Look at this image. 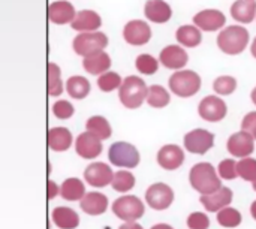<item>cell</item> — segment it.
I'll list each match as a JSON object with an SVG mask.
<instances>
[{
  "mask_svg": "<svg viewBox=\"0 0 256 229\" xmlns=\"http://www.w3.org/2000/svg\"><path fill=\"white\" fill-rule=\"evenodd\" d=\"M190 186L201 195H212L222 188V180L214 166L208 162H201L192 166L189 172Z\"/></svg>",
  "mask_w": 256,
  "mask_h": 229,
  "instance_id": "1",
  "label": "cell"
},
{
  "mask_svg": "<svg viewBox=\"0 0 256 229\" xmlns=\"http://www.w3.org/2000/svg\"><path fill=\"white\" fill-rule=\"evenodd\" d=\"M250 33L243 26H230L218 34V46L228 56L242 54L249 45Z\"/></svg>",
  "mask_w": 256,
  "mask_h": 229,
  "instance_id": "2",
  "label": "cell"
},
{
  "mask_svg": "<svg viewBox=\"0 0 256 229\" xmlns=\"http://www.w3.org/2000/svg\"><path fill=\"white\" fill-rule=\"evenodd\" d=\"M147 84L142 78L136 75H129L122 81V86L118 87V98L122 105H124L129 110L140 108L146 98H147Z\"/></svg>",
  "mask_w": 256,
  "mask_h": 229,
  "instance_id": "3",
  "label": "cell"
},
{
  "mask_svg": "<svg viewBox=\"0 0 256 229\" xmlns=\"http://www.w3.org/2000/svg\"><path fill=\"white\" fill-rule=\"evenodd\" d=\"M170 88L178 98H192L201 90V76L195 70L182 69L170 76Z\"/></svg>",
  "mask_w": 256,
  "mask_h": 229,
  "instance_id": "4",
  "label": "cell"
},
{
  "mask_svg": "<svg viewBox=\"0 0 256 229\" xmlns=\"http://www.w3.org/2000/svg\"><path fill=\"white\" fill-rule=\"evenodd\" d=\"M108 159L112 165H116L118 168L132 170V168H136L140 165L141 156H140V152L136 150L135 146L124 142V141H118L110 147Z\"/></svg>",
  "mask_w": 256,
  "mask_h": 229,
  "instance_id": "5",
  "label": "cell"
},
{
  "mask_svg": "<svg viewBox=\"0 0 256 229\" xmlns=\"http://www.w3.org/2000/svg\"><path fill=\"white\" fill-rule=\"evenodd\" d=\"M108 46V36L102 32L78 33L72 40V48L78 56H90L98 51H104Z\"/></svg>",
  "mask_w": 256,
  "mask_h": 229,
  "instance_id": "6",
  "label": "cell"
},
{
  "mask_svg": "<svg viewBox=\"0 0 256 229\" xmlns=\"http://www.w3.org/2000/svg\"><path fill=\"white\" fill-rule=\"evenodd\" d=\"M112 213L124 222H136L146 213L144 202L134 195H124L114 201Z\"/></svg>",
  "mask_w": 256,
  "mask_h": 229,
  "instance_id": "7",
  "label": "cell"
},
{
  "mask_svg": "<svg viewBox=\"0 0 256 229\" xmlns=\"http://www.w3.org/2000/svg\"><path fill=\"white\" fill-rule=\"evenodd\" d=\"M198 112H200V117L206 122H210V123H218L220 120H224L228 114V106H226V102L216 96V94H212V96H206L201 102H200V106H198Z\"/></svg>",
  "mask_w": 256,
  "mask_h": 229,
  "instance_id": "8",
  "label": "cell"
},
{
  "mask_svg": "<svg viewBox=\"0 0 256 229\" xmlns=\"http://www.w3.org/2000/svg\"><path fill=\"white\" fill-rule=\"evenodd\" d=\"M184 148L194 154H206L214 146V134L207 129H194L184 135Z\"/></svg>",
  "mask_w": 256,
  "mask_h": 229,
  "instance_id": "9",
  "label": "cell"
},
{
  "mask_svg": "<svg viewBox=\"0 0 256 229\" xmlns=\"http://www.w3.org/2000/svg\"><path fill=\"white\" fill-rule=\"evenodd\" d=\"M146 201L153 210H166L174 202V190L165 183H154L147 189Z\"/></svg>",
  "mask_w": 256,
  "mask_h": 229,
  "instance_id": "10",
  "label": "cell"
},
{
  "mask_svg": "<svg viewBox=\"0 0 256 229\" xmlns=\"http://www.w3.org/2000/svg\"><path fill=\"white\" fill-rule=\"evenodd\" d=\"M123 38L129 45L141 46L152 39V28L142 20H130L123 27Z\"/></svg>",
  "mask_w": 256,
  "mask_h": 229,
  "instance_id": "11",
  "label": "cell"
},
{
  "mask_svg": "<svg viewBox=\"0 0 256 229\" xmlns=\"http://www.w3.org/2000/svg\"><path fill=\"white\" fill-rule=\"evenodd\" d=\"M226 148L228 153H231L234 158H240V159L250 158V154L255 152V140L249 134L240 130L228 138Z\"/></svg>",
  "mask_w": 256,
  "mask_h": 229,
  "instance_id": "12",
  "label": "cell"
},
{
  "mask_svg": "<svg viewBox=\"0 0 256 229\" xmlns=\"http://www.w3.org/2000/svg\"><path fill=\"white\" fill-rule=\"evenodd\" d=\"M114 172L110 165L104 162H93L84 171V180L93 188H105L112 182Z\"/></svg>",
  "mask_w": 256,
  "mask_h": 229,
  "instance_id": "13",
  "label": "cell"
},
{
  "mask_svg": "<svg viewBox=\"0 0 256 229\" xmlns=\"http://www.w3.org/2000/svg\"><path fill=\"white\" fill-rule=\"evenodd\" d=\"M226 22V16L219 9H204L195 14L194 16V26H196L200 30L204 32H216L222 28Z\"/></svg>",
  "mask_w": 256,
  "mask_h": 229,
  "instance_id": "14",
  "label": "cell"
},
{
  "mask_svg": "<svg viewBox=\"0 0 256 229\" xmlns=\"http://www.w3.org/2000/svg\"><path fill=\"white\" fill-rule=\"evenodd\" d=\"M158 164L166 170L174 171L178 170L184 164V152L177 144H166L158 152Z\"/></svg>",
  "mask_w": 256,
  "mask_h": 229,
  "instance_id": "15",
  "label": "cell"
},
{
  "mask_svg": "<svg viewBox=\"0 0 256 229\" xmlns=\"http://www.w3.org/2000/svg\"><path fill=\"white\" fill-rule=\"evenodd\" d=\"M159 62L166 68V69H183L188 62L189 56L186 50L180 45H166L160 54H159Z\"/></svg>",
  "mask_w": 256,
  "mask_h": 229,
  "instance_id": "16",
  "label": "cell"
},
{
  "mask_svg": "<svg viewBox=\"0 0 256 229\" xmlns=\"http://www.w3.org/2000/svg\"><path fill=\"white\" fill-rule=\"evenodd\" d=\"M75 15V6L69 0H56L48 6V18L54 24H70Z\"/></svg>",
  "mask_w": 256,
  "mask_h": 229,
  "instance_id": "17",
  "label": "cell"
},
{
  "mask_svg": "<svg viewBox=\"0 0 256 229\" xmlns=\"http://www.w3.org/2000/svg\"><path fill=\"white\" fill-rule=\"evenodd\" d=\"M75 152L82 159H96L102 153V141L88 132H82L75 141Z\"/></svg>",
  "mask_w": 256,
  "mask_h": 229,
  "instance_id": "18",
  "label": "cell"
},
{
  "mask_svg": "<svg viewBox=\"0 0 256 229\" xmlns=\"http://www.w3.org/2000/svg\"><path fill=\"white\" fill-rule=\"evenodd\" d=\"M102 26V18L96 10L92 9H82L76 12L74 21L70 22V27L80 33H87V32H98L99 27Z\"/></svg>",
  "mask_w": 256,
  "mask_h": 229,
  "instance_id": "19",
  "label": "cell"
},
{
  "mask_svg": "<svg viewBox=\"0 0 256 229\" xmlns=\"http://www.w3.org/2000/svg\"><path fill=\"white\" fill-rule=\"evenodd\" d=\"M232 190L230 188H220L218 192L212 194V195H201V204L204 206V208L210 213H218L225 207H230V204L232 202Z\"/></svg>",
  "mask_w": 256,
  "mask_h": 229,
  "instance_id": "20",
  "label": "cell"
},
{
  "mask_svg": "<svg viewBox=\"0 0 256 229\" xmlns=\"http://www.w3.org/2000/svg\"><path fill=\"white\" fill-rule=\"evenodd\" d=\"M144 14L148 21L164 24L171 20L172 9L165 0H147L144 6Z\"/></svg>",
  "mask_w": 256,
  "mask_h": 229,
  "instance_id": "21",
  "label": "cell"
},
{
  "mask_svg": "<svg viewBox=\"0 0 256 229\" xmlns=\"http://www.w3.org/2000/svg\"><path fill=\"white\" fill-rule=\"evenodd\" d=\"M80 207L90 216H100L108 208V198L100 192H88L80 201Z\"/></svg>",
  "mask_w": 256,
  "mask_h": 229,
  "instance_id": "22",
  "label": "cell"
},
{
  "mask_svg": "<svg viewBox=\"0 0 256 229\" xmlns=\"http://www.w3.org/2000/svg\"><path fill=\"white\" fill-rule=\"evenodd\" d=\"M111 63H112L111 57L105 51H98L82 58V68L90 75H102L108 72V69L111 68Z\"/></svg>",
  "mask_w": 256,
  "mask_h": 229,
  "instance_id": "23",
  "label": "cell"
},
{
  "mask_svg": "<svg viewBox=\"0 0 256 229\" xmlns=\"http://www.w3.org/2000/svg\"><path fill=\"white\" fill-rule=\"evenodd\" d=\"M72 134L66 128H52L48 132V147L52 152H66L72 146Z\"/></svg>",
  "mask_w": 256,
  "mask_h": 229,
  "instance_id": "24",
  "label": "cell"
},
{
  "mask_svg": "<svg viewBox=\"0 0 256 229\" xmlns=\"http://www.w3.org/2000/svg\"><path fill=\"white\" fill-rule=\"evenodd\" d=\"M54 225L60 229H75L80 225V216L69 207H57L51 213Z\"/></svg>",
  "mask_w": 256,
  "mask_h": 229,
  "instance_id": "25",
  "label": "cell"
},
{
  "mask_svg": "<svg viewBox=\"0 0 256 229\" xmlns=\"http://www.w3.org/2000/svg\"><path fill=\"white\" fill-rule=\"evenodd\" d=\"M231 15L236 21L249 24L256 16V2L255 0H237L231 6Z\"/></svg>",
  "mask_w": 256,
  "mask_h": 229,
  "instance_id": "26",
  "label": "cell"
},
{
  "mask_svg": "<svg viewBox=\"0 0 256 229\" xmlns=\"http://www.w3.org/2000/svg\"><path fill=\"white\" fill-rule=\"evenodd\" d=\"M176 38L180 45L188 46V48H195L202 42L201 30L196 26H190V24L180 26L176 32Z\"/></svg>",
  "mask_w": 256,
  "mask_h": 229,
  "instance_id": "27",
  "label": "cell"
},
{
  "mask_svg": "<svg viewBox=\"0 0 256 229\" xmlns=\"http://www.w3.org/2000/svg\"><path fill=\"white\" fill-rule=\"evenodd\" d=\"M58 194L63 200L66 201H81L82 196L86 195V188H84V183L80 180V178H66L60 189H58Z\"/></svg>",
  "mask_w": 256,
  "mask_h": 229,
  "instance_id": "28",
  "label": "cell"
},
{
  "mask_svg": "<svg viewBox=\"0 0 256 229\" xmlns=\"http://www.w3.org/2000/svg\"><path fill=\"white\" fill-rule=\"evenodd\" d=\"M86 129H87L88 134H92L93 136H96L100 141L108 140L112 135V129H111L110 122L105 117H102V116L90 117L87 120V123H86Z\"/></svg>",
  "mask_w": 256,
  "mask_h": 229,
  "instance_id": "29",
  "label": "cell"
},
{
  "mask_svg": "<svg viewBox=\"0 0 256 229\" xmlns=\"http://www.w3.org/2000/svg\"><path fill=\"white\" fill-rule=\"evenodd\" d=\"M66 92L72 99L81 100L90 93V82L87 78L81 75H74L66 81Z\"/></svg>",
  "mask_w": 256,
  "mask_h": 229,
  "instance_id": "30",
  "label": "cell"
},
{
  "mask_svg": "<svg viewBox=\"0 0 256 229\" xmlns=\"http://www.w3.org/2000/svg\"><path fill=\"white\" fill-rule=\"evenodd\" d=\"M146 100L153 108H165L171 102V96H170V93H168V90L165 87L154 84V86L148 87Z\"/></svg>",
  "mask_w": 256,
  "mask_h": 229,
  "instance_id": "31",
  "label": "cell"
},
{
  "mask_svg": "<svg viewBox=\"0 0 256 229\" xmlns=\"http://www.w3.org/2000/svg\"><path fill=\"white\" fill-rule=\"evenodd\" d=\"M135 183H136L135 176H134L132 172L126 171V170L116 172L114 177H112V182H111L112 189H114L116 192H120V194H126V192H129L130 189H134Z\"/></svg>",
  "mask_w": 256,
  "mask_h": 229,
  "instance_id": "32",
  "label": "cell"
},
{
  "mask_svg": "<svg viewBox=\"0 0 256 229\" xmlns=\"http://www.w3.org/2000/svg\"><path fill=\"white\" fill-rule=\"evenodd\" d=\"M242 220H243L242 213L237 208L225 207L220 212H218V222L224 228H237L240 226Z\"/></svg>",
  "mask_w": 256,
  "mask_h": 229,
  "instance_id": "33",
  "label": "cell"
},
{
  "mask_svg": "<svg viewBox=\"0 0 256 229\" xmlns=\"http://www.w3.org/2000/svg\"><path fill=\"white\" fill-rule=\"evenodd\" d=\"M48 93L51 96H60L63 93L62 72L56 63H48Z\"/></svg>",
  "mask_w": 256,
  "mask_h": 229,
  "instance_id": "34",
  "label": "cell"
},
{
  "mask_svg": "<svg viewBox=\"0 0 256 229\" xmlns=\"http://www.w3.org/2000/svg\"><path fill=\"white\" fill-rule=\"evenodd\" d=\"M237 174L244 182H256V159L254 158H244L237 162Z\"/></svg>",
  "mask_w": 256,
  "mask_h": 229,
  "instance_id": "35",
  "label": "cell"
},
{
  "mask_svg": "<svg viewBox=\"0 0 256 229\" xmlns=\"http://www.w3.org/2000/svg\"><path fill=\"white\" fill-rule=\"evenodd\" d=\"M122 81H123V80H122V76H120L117 72L108 70V72L99 75V78H98V87H99L102 92L110 93V92L118 88V87L122 86Z\"/></svg>",
  "mask_w": 256,
  "mask_h": 229,
  "instance_id": "36",
  "label": "cell"
},
{
  "mask_svg": "<svg viewBox=\"0 0 256 229\" xmlns=\"http://www.w3.org/2000/svg\"><path fill=\"white\" fill-rule=\"evenodd\" d=\"M135 66L136 69L144 74V75H153L158 72L159 69V62L152 56V54H140L135 60Z\"/></svg>",
  "mask_w": 256,
  "mask_h": 229,
  "instance_id": "37",
  "label": "cell"
},
{
  "mask_svg": "<svg viewBox=\"0 0 256 229\" xmlns=\"http://www.w3.org/2000/svg\"><path fill=\"white\" fill-rule=\"evenodd\" d=\"M213 88L219 96H228L236 92L237 88V80L230 75L218 76L213 82Z\"/></svg>",
  "mask_w": 256,
  "mask_h": 229,
  "instance_id": "38",
  "label": "cell"
},
{
  "mask_svg": "<svg viewBox=\"0 0 256 229\" xmlns=\"http://www.w3.org/2000/svg\"><path fill=\"white\" fill-rule=\"evenodd\" d=\"M218 176L220 180H234L237 174V162L234 159H224L218 166Z\"/></svg>",
  "mask_w": 256,
  "mask_h": 229,
  "instance_id": "39",
  "label": "cell"
},
{
  "mask_svg": "<svg viewBox=\"0 0 256 229\" xmlns=\"http://www.w3.org/2000/svg\"><path fill=\"white\" fill-rule=\"evenodd\" d=\"M75 112V108L74 105L69 102V100H57L54 105H52V114L60 118V120H68L69 117H72Z\"/></svg>",
  "mask_w": 256,
  "mask_h": 229,
  "instance_id": "40",
  "label": "cell"
},
{
  "mask_svg": "<svg viewBox=\"0 0 256 229\" xmlns=\"http://www.w3.org/2000/svg\"><path fill=\"white\" fill-rule=\"evenodd\" d=\"M188 226L190 229H208L210 228V218L206 213H190L188 218Z\"/></svg>",
  "mask_w": 256,
  "mask_h": 229,
  "instance_id": "41",
  "label": "cell"
},
{
  "mask_svg": "<svg viewBox=\"0 0 256 229\" xmlns=\"http://www.w3.org/2000/svg\"><path fill=\"white\" fill-rule=\"evenodd\" d=\"M242 130L256 140V111L248 112L242 120Z\"/></svg>",
  "mask_w": 256,
  "mask_h": 229,
  "instance_id": "42",
  "label": "cell"
},
{
  "mask_svg": "<svg viewBox=\"0 0 256 229\" xmlns=\"http://www.w3.org/2000/svg\"><path fill=\"white\" fill-rule=\"evenodd\" d=\"M58 186L52 182V180H50L48 182V200H52L57 194H58Z\"/></svg>",
  "mask_w": 256,
  "mask_h": 229,
  "instance_id": "43",
  "label": "cell"
},
{
  "mask_svg": "<svg viewBox=\"0 0 256 229\" xmlns=\"http://www.w3.org/2000/svg\"><path fill=\"white\" fill-rule=\"evenodd\" d=\"M118 229H144L140 224L136 222H126L124 225H122Z\"/></svg>",
  "mask_w": 256,
  "mask_h": 229,
  "instance_id": "44",
  "label": "cell"
},
{
  "mask_svg": "<svg viewBox=\"0 0 256 229\" xmlns=\"http://www.w3.org/2000/svg\"><path fill=\"white\" fill-rule=\"evenodd\" d=\"M150 229H174L171 225H166V224H158L154 226H152Z\"/></svg>",
  "mask_w": 256,
  "mask_h": 229,
  "instance_id": "45",
  "label": "cell"
},
{
  "mask_svg": "<svg viewBox=\"0 0 256 229\" xmlns=\"http://www.w3.org/2000/svg\"><path fill=\"white\" fill-rule=\"evenodd\" d=\"M250 214H252V218L256 220V201H254L252 206H250Z\"/></svg>",
  "mask_w": 256,
  "mask_h": 229,
  "instance_id": "46",
  "label": "cell"
},
{
  "mask_svg": "<svg viewBox=\"0 0 256 229\" xmlns=\"http://www.w3.org/2000/svg\"><path fill=\"white\" fill-rule=\"evenodd\" d=\"M250 52H252V56L256 58V38L254 39V42H252V45H250Z\"/></svg>",
  "mask_w": 256,
  "mask_h": 229,
  "instance_id": "47",
  "label": "cell"
},
{
  "mask_svg": "<svg viewBox=\"0 0 256 229\" xmlns=\"http://www.w3.org/2000/svg\"><path fill=\"white\" fill-rule=\"evenodd\" d=\"M250 98H252V102L256 105V87L252 90V93H250Z\"/></svg>",
  "mask_w": 256,
  "mask_h": 229,
  "instance_id": "48",
  "label": "cell"
},
{
  "mask_svg": "<svg viewBox=\"0 0 256 229\" xmlns=\"http://www.w3.org/2000/svg\"><path fill=\"white\" fill-rule=\"evenodd\" d=\"M252 188H254V190L256 192V182H254V183H252Z\"/></svg>",
  "mask_w": 256,
  "mask_h": 229,
  "instance_id": "49",
  "label": "cell"
}]
</instances>
